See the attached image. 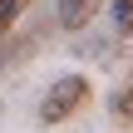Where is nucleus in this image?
<instances>
[{
    "instance_id": "obj_1",
    "label": "nucleus",
    "mask_w": 133,
    "mask_h": 133,
    "mask_svg": "<svg viewBox=\"0 0 133 133\" xmlns=\"http://www.w3.org/2000/svg\"><path fill=\"white\" fill-rule=\"evenodd\" d=\"M84 99H89V79L84 74H59L49 84V94L39 99V123H64Z\"/></svg>"
},
{
    "instance_id": "obj_2",
    "label": "nucleus",
    "mask_w": 133,
    "mask_h": 133,
    "mask_svg": "<svg viewBox=\"0 0 133 133\" xmlns=\"http://www.w3.org/2000/svg\"><path fill=\"white\" fill-rule=\"evenodd\" d=\"M104 10V0H54V15H59V25L64 30H89L94 25V15Z\"/></svg>"
},
{
    "instance_id": "obj_3",
    "label": "nucleus",
    "mask_w": 133,
    "mask_h": 133,
    "mask_svg": "<svg viewBox=\"0 0 133 133\" xmlns=\"http://www.w3.org/2000/svg\"><path fill=\"white\" fill-rule=\"evenodd\" d=\"M109 109H114V118L133 123V79L123 84V89H118V94H114V104H109Z\"/></svg>"
},
{
    "instance_id": "obj_4",
    "label": "nucleus",
    "mask_w": 133,
    "mask_h": 133,
    "mask_svg": "<svg viewBox=\"0 0 133 133\" xmlns=\"http://www.w3.org/2000/svg\"><path fill=\"white\" fill-rule=\"evenodd\" d=\"M109 20H114V35H128L133 30V0H114V15Z\"/></svg>"
},
{
    "instance_id": "obj_5",
    "label": "nucleus",
    "mask_w": 133,
    "mask_h": 133,
    "mask_svg": "<svg viewBox=\"0 0 133 133\" xmlns=\"http://www.w3.org/2000/svg\"><path fill=\"white\" fill-rule=\"evenodd\" d=\"M20 5H25V0H0V35H5V30L15 25V15H20Z\"/></svg>"
}]
</instances>
